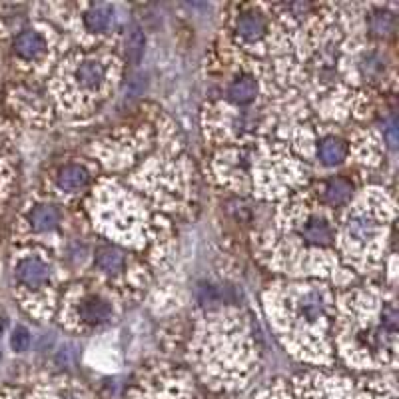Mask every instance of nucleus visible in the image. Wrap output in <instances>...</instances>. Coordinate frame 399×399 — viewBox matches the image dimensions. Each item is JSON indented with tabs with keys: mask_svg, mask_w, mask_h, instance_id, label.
Wrapping results in <instances>:
<instances>
[{
	"mask_svg": "<svg viewBox=\"0 0 399 399\" xmlns=\"http://www.w3.org/2000/svg\"><path fill=\"white\" fill-rule=\"evenodd\" d=\"M362 72H364V76H378V74H382L383 70V60L380 54L375 53H369L364 54V58H362Z\"/></svg>",
	"mask_w": 399,
	"mask_h": 399,
	"instance_id": "6ab92c4d",
	"label": "nucleus"
},
{
	"mask_svg": "<svg viewBox=\"0 0 399 399\" xmlns=\"http://www.w3.org/2000/svg\"><path fill=\"white\" fill-rule=\"evenodd\" d=\"M2 330H4V319L0 317V333H2Z\"/></svg>",
	"mask_w": 399,
	"mask_h": 399,
	"instance_id": "4be33fe9",
	"label": "nucleus"
},
{
	"mask_svg": "<svg viewBox=\"0 0 399 399\" xmlns=\"http://www.w3.org/2000/svg\"><path fill=\"white\" fill-rule=\"evenodd\" d=\"M301 236L304 240L315 245H328L333 240V230L331 226L322 220V218H310L304 226H301Z\"/></svg>",
	"mask_w": 399,
	"mask_h": 399,
	"instance_id": "1a4fd4ad",
	"label": "nucleus"
},
{
	"mask_svg": "<svg viewBox=\"0 0 399 399\" xmlns=\"http://www.w3.org/2000/svg\"><path fill=\"white\" fill-rule=\"evenodd\" d=\"M96 266L104 272V274H118L124 268V256L120 250L104 245L96 252Z\"/></svg>",
	"mask_w": 399,
	"mask_h": 399,
	"instance_id": "4468645a",
	"label": "nucleus"
},
{
	"mask_svg": "<svg viewBox=\"0 0 399 399\" xmlns=\"http://www.w3.org/2000/svg\"><path fill=\"white\" fill-rule=\"evenodd\" d=\"M266 28H268L266 20L258 12H245L236 22V33L242 36L243 40H250V42L260 40L261 36L266 35Z\"/></svg>",
	"mask_w": 399,
	"mask_h": 399,
	"instance_id": "6e6552de",
	"label": "nucleus"
},
{
	"mask_svg": "<svg viewBox=\"0 0 399 399\" xmlns=\"http://www.w3.org/2000/svg\"><path fill=\"white\" fill-rule=\"evenodd\" d=\"M78 313L88 326H102L112 319V306L100 295H88L82 299Z\"/></svg>",
	"mask_w": 399,
	"mask_h": 399,
	"instance_id": "f03ea898",
	"label": "nucleus"
},
{
	"mask_svg": "<svg viewBox=\"0 0 399 399\" xmlns=\"http://www.w3.org/2000/svg\"><path fill=\"white\" fill-rule=\"evenodd\" d=\"M15 276L22 286L36 290V288H42L48 281L50 270H48V266L44 261L38 260V258H26V260L18 261Z\"/></svg>",
	"mask_w": 399,
	"mask_h": 399,
	"instance_id": "f257e3e1",
	"label": "nucleus"
},
{
	"mask_svg": "<svg viewBox=\"0 0 399 399\" xmlns=\"http://www.w3.org/2000/svg\"><path fill=\"white\" fill-rule=\"evenodd\" d=\"M346 230L349 240L360 243H367L375 238V234H378V224H375L367 214H358V216H353V218L347 222Z\"/></svg>",
	"mask_w": 399,
	"mask_h": 399,
	"instance_id": "39448f33",
	"label": "nucleus"
},
{
	"mask_svg": "<svg viewBox=\"0 0 399 399\" xmlns=\"http://www.w3.org/2000/svg\"><path fill=\"white\" fill-rule=\"evenodd\" d=\"M114 20V8L110 4H92L84 15V24L90 33H104Z\"/></svg>",
	"mask_w": 399,
	"mask_h": 399,
	"instance_id": "0eeeda50",
	"label": "nucleus"
},
{
	"mask_svg": "<svg viewBox=\"0 0 399 399\" xmlns=\"http://www.w3.org/2000/svg\"><path fill=\"white\" fill-rule=\"evenodd\" d=\"M74 78L82 88L96 90V88L104 84L106 66L100 60H84V62L78 64V68L74 72Z\"/></svg>",
	"mask_w": 399,
	"mask_h": 399,
	"instance_id": "7ed1b4c3",
	"label": "nucleus"
},
{
	"mask_svg": "<svg viewBox=\"0 0 399 399\" xmlns=\"http://www.w3.org/2000/svg\"><path fill=\"white\" fill-rule=\"evenodd\" d=\"M144 46H146V38L140 26H132L130 35H128V42H126V54H128V60L132 64H138L144 56Z\"/></svg>",
	"mask_w": 399,
	"mask_h": 399,
	"instance_id": "dca6fc26",
	"label": "nucleus"
},
{
	"mask_svg": "<svg viewBox=\"0 0 399 399\" xmlns=\"http://www.w3.org/2000/svg\"><path fill=\"white\" fill-rule=\"evenodd\" d=\"M28 222H30L35 232H50L60 222V212L50 204H42V206H36L30 212Z\"/></svg>",
	"mask_w": 399,
	"mask_h": 399,
	"instance_id": "9b49d317",
	"label": "nucleus"
},
{
	"mask_svg": "<svg viewBox=\"0 0 399 399\" xmlns=\"http://www.w3.org/2000/svg\"><path fill=\"white\" fill-rule=\"evenodd\" d=\"M198 299L200 304L208 306V304H220L224 299V294H222V288L220 286H214V284H204L200 286L198 290Z\"/></svg>",
	"mask_w": 399,
	"mask_h": 399,
	"instance_id": "a211bd4d",
	"label": "nucleus"
},
{
	"mask_svg": "<svg viewBox=\"0 0 399 399\" xmlns=\"http://www.w3.org/2000/svg\"><path fill=\"white\" fill-rule=\"evenodd\" d=\"M369 28L375 36H389L396 28V20L389 12L380 10V12H375L373 17L369 18Z\"/></svg>",
	"mask_w": 399,
	"mask_h": 399,
	"instance_id": "f3484780",
	"label": "nucleus"
},
{
	"mask_svg": "<svg viewBox=\"0 0 399 399\" xmlns=\"http://www.w3.org/2000/svg\"><path fill=\"white\" fill-rule=\"evenodd\" d=\"M88 180H90V176H88L86 168L72 164V166H66L58 172V188L66 192H76L84 188Z\"/></svg>",
	"mask_w": 399,
	"mask_h": 399,
	"instance_id": "f8f14e48",
	"label": "nucleus"
},
{
	"mask_svg": "<svg viewBox=\"0 0 399 399\" xmlns=\"http://www.w3.org/2000/svg\"><path fill=\"white\" fill-rule=\"evenodd\" d=\"M317 154H319V160H322L326 166H337V164L344 162V158H346L347 154V148L346 144H344V140L330 136V138L322 140Z\"/></svg>",
	"mask_w": 399,
	"mask_h": 399,
	"instance_id": "ddd939ff",
	"label": "nucleus"
},
{
	"mask_svg": "<svg viewBox=\"0 0 399 399\" xmlns=\"http://www.w3.org/2000/svg\"><path fill=\"white\" fill-rule=\"evenodd\" d=\"M383 134H385L387 144H389L391 148H396V144H398V124H396L393 118L385 122V126H383Z\"/></svg>",
	"mask_w": 399,
	"mask_h": 399,
	"instance_id": "412c9836",
	"label": "nucleus"
},
{
	"mask_svg": "<svg viewBox=\"0 0 399 399\" xmlns=\"http://www.w3.org/2000/svg\"><path fill=\"white\" fill-rule=\"evenodd\" d=\"M256 94H258V84H256V80L252 78V76H240V78H236L230 88H228V96H230V100L232 102H236V104H250L254 98H256Z\"/></svg>",
	"mask_w": 399,
	"mask_h": 399,
	"instance_id": "9d476101",
	"label": "nucleus"
},
{
	"mask_svg": "<svg viewBox=\"0 0 399 399\" xmlns=\"http://www.w3.org/2000/svg\"><path fill=\"white\" fill-rule=\"evenodd\" d=\"M10 346L15 351L18 353H22V351H26L28 346H30V331L26 330V328H22V326H18L17 330L12 331V337H10Z\"/></svg>",
	"mask_w": 399,
	"mask_h": 399,
	"instance_id": "aec40b11",
	"label": "nucleus"
},
{
	"mask_svg": "<svg viewBox=\"0 0 399 399\" xmlns=\"http://www.w3.org/2000/svg\"><path fill=\"white\" fill-rule=\"evenodd\" d=\"M326 308V299L319 290H310L297 299V315L306 322H315L322 317Z\"/></svg>",
	"mask_w": 399,
	"mask_h": 399,
	"instance_id": "423d86ee",
	"label": "nucleus"
},
{
	"mask_svg": "<svg viewBox=\"0 0 399 399\" xmlns=\"http://www.w3.org/2000/svg\"><path fill=\"white\" fill-rule=\"evenodd\" d=\"M62 399H78V398H74V396H66V398H62Z\"/></svg>",
	"mask_w": 399,
	"mask_h": 399,
	"instance_id": "5701e85b",
	"label": "nucleus"
},
{
	"mask_svg": "<svg viewBox=\"0 0 399 399\" xmlns=\"http://www.w3.org/2000/svg\"><path fill=\"white\" fill-rule=\"evenodd\" d=\"M15 53L24 58V60H35L46 48V40L42 38L40 33L36 30H22L20 35L15 38Z\"/></svg>",
	"mask_w": 399,
	"mask_h": 399,
	"instance_id": "20e7f679",
	"label": "nucleus"
},
{
	"mask_svg": "<svg viewBox=\"0 0 399 399\" xmlns=\"http://www.w3.org/2000/svg\"><path fill=\"white\" fill-rule=\"evenodd\" d=\"M326 200L330 202L331 206H342L346 204L351 196V184L342 180V178H335V180H330L328 186H326V192H324Z\"/></svg>",
	"mask_w": 399,
	"mask_h": 399,
	"instance_id": "2eb2a0df",
	"label": "nucleus"
}]
</instances>
